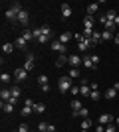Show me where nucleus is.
Here are the masks:
<instances>
[{"instance_id":"5701e85b","label":"nucleus","mask_w":119,"mask_h":132,"mask_svg":"<svg viewBox=\"0 0 119 132\" xmlns=\"http://www.w3.org/2000/svg\"><path fill=\"white\" fill-rule=\"evenodd\" d=\"M34 112H38V114L46 112V105H44V103H36V105H34Z\"/></svg>"},{"instance_id":"7ed1b4c3","label":"nucleus","mask_w":119,"mask_h":132,"mask_svg":"<svg viewBox=\"0 0 119 132\" xmlns=\"http://www.w3.org/2000/svg\"><path fill=\"white\" fill-rule=\"evenodd\" d=\"M68 63H69L72 69H79V65L83 63V57L78 55V53H74V55H69V57H68Z\"/></svg>"},{"instance_id":"473e14b6","label":"nucleus","mask_w":119,"mask_h":132,"mask_svg":"<svg viewBox=\"0 0 119 132\" xmlns=\"http://www.w3.org/2000/svg\"><path fill=\"white\" fill-rule=\"evenodd\" d=\"M105 16H107V20H109V22H113V20L119 16V14H115V10H107V14H105Z\"/></svg>"},{"instance_id":"79ce46f5","label":"nucleus","mask_w":119,"mask_h":132,"mask_svg":"<svg viewBox=\"0 0 119 132\" xmlns=\"http://www.w3.org/2000/svg\"><path fill=\"white\" fill-rule=\"evenodd\" d=\"M97 87H99L97 83H89V89H91V91H97Z\"/></svg>"},{"instance_id":"f8f14e48","label":"nucleus","mask_w":119,"mask_h":132,"mask_svg":"<svg viewBox=\"0 0 119 132\" xmlns=\"http://www.w3.org/2000/svg\"><path fill=\"white\" fill-rule=\"evenodd\" d=\"M72 38H74V34H72V32H64V34H60V38H58V42L66 45V44H68V42H69Z\"/></svg>"},{"instance_id":"c9c22d12","label":"nucleus","mask_w":119,"mask_h":132,"mask_svg":"<svg viewBox=\"0 0 119 132\" xmlns=\"http://www.w3.org/2000/svg\"><path fill=\"white\" fill-rule=\"evenodd\" d=\"M89 99L91 101H97V99H99V91H91V93H89Z\"/></svg>"},{"instance_id":"ddd939ff","label":"nucleus","mask_w":119,"mask_h":132,"mask_svg":"<svg viewBox=\"0 0 119 132\" xmlns=\"http://www.w3.org/2000/svg\"><path fill=\"white\" fill-rule=\"evenodd\" d=\"M14 45H16V47H18V50H26V47H28V42H26V39H24L22 38V36H20V38H16V39H14Z\"/></svg>"},{"instance_id":"58836bf2","label":"nucleus","mask_w":119,"mask_h":132,"mask_svg":"<svg viewBox=\"0 0 119 132\" xmlns=\"http://www.w3.org/2000/svg\"><path fill=\"white\" fill-rule=\"evenodd\" d=\"M69 93L74 95V97H75V95H79V87H78V85H74V87L69 89Z\"/></svg>"},{"instance_id":"c756f323","label":"nucleus","mask_w":119,"mask_h":132,"mask_svg":"<svg viewBox=\"0 0 119 132\" xmlns=\"http://www.w3.org/2000/svg\"><path fill=\"white\" fill-rule=\"evenodd\" d=\"M79 75H81V73H79V69H69V71H68V77H69V79H78Z\"/></svg>"},{"instance_id":"cd10ccee","label":"nucleus","mask_w":119,"mask_h":132,"mask_svg":"<svg viewBox=\"0 0 119 132\" xmlns=\"http://www.w3.org/2000/svg\"><path fill=\"white\" fill-rule=\"evenodd\" d=\"M32 112H34L32 106H22V110H20V114H22V116H30Z\"/></svg>"},{"instance_id":"a19ab883","label":"nucleus","mask_w":119,"mask_h":132,"mask_svg":"<svg viewBox=\"0 0 119 132\" xmlns=\"http://www.w3.org/2000/svg\"><path fill=\"white\" fill-rule=\"evenodd\" d=\"M18 132H28V124H20V128H18Z\"/></svg>"},{"instance_id":"b1692460","label":"nucleus","mask_w":119,"mask_h":132,"mask_svg":"<svg viewBox=\"0 0 119 132\" xmlns=\"http://www.w3.org/2000/svg\"><path fill=\"white\" fill-rule=\"evenodd\" d=\"M10 91H12V97L20 99V93H22V89L18 87V85H12V87H10Z\"/></svg>"},{"instance_id":"4468645a","label":"nucleus","mask_w":119,"mask_h":132,"mask_svg":"<svg viewBox=\"0 0 119 132\" xmlns=\"http://www.w3.org/2000/svg\"><path fill=\"white\" fill-rule=\"evenodd\" d=\"M72 116H81V118H87V116H89V110L85 109V106H81L79 110H72Z\"/></svg>"},{"instance_id":"72a5a7b5","label":"nucleus","mask_w":119,"mask_h":132,"mask_svg":"<svg viewBox=\"0 0 119 132\" xmlns=\"http://www.w3.org/2000/svg\"><path fill=\"white\" fill-rule=\"evenodd\" d=\"M38 132H48V122H40L38 124Z\"/></svg>"},{"instance_id":"aec40b11","label":"nucleus","mask_w":119,"mask_h":132,"mask_svg":"<svg viewBox=\"0 0 119 132\" xmlns=\"http://www.w3.org/2000/svg\"><path fill=\"white\" fill-rule=\"evenodd\" d=\"M117 93H119V91H115L113 87H111V89H107V91H105V99H107V101L115 99V97H117Z\"/></svg>"},{"instance_id":"4be33fe9","label":"nucleus","mask_w":119,"mask_h":132,"mask_svg":"<svg viewBox=\"0 0 119 132\" xmlns=\"http://www.w3.org/2000/svg\"><path fill=\"white\" fill-rule=\"evenodd\" d=\"M0 106H2V110H4L6 114H10L12 110H14V105H10V103H4V101H2V105H0Z\"/></svg>"},{"instance_id":"a18cd8bd","label":"nucleus","mask_w":119,"mask_h":132,"mask_svg":"<svg viewBox=\"0 0 119 132\" xmlns=\"http://www.w3.org/2000/svg\"><path fill=\"white\" fill-rule=\"evenodd\" d=\"M113 89H115V91H119V83H115V85H113Z\"/></svg>"},{"instance_id":"c03bdc74","label":"nucleus","mask_w":119,"mask_h":132,"mask_svg":"<svg viewBox=\"0 0 119 132\" xmlns=\"http://www.w3.org/2000/svg\"><path fill=\"white\" fill-rule=\"evenodd\" d=\"M113 42H115V44H117V45H119V32H117V34H115V38H113Z\"/></svg>"},{"instance_id":"dca6fc26","label":"nucleus","mask_w":119,"mask_h":132,"mask_svg":"<svg viewBox=\"0 0 119 132\" xmlns=\"http://www.w3.org/2000/svg\"><path fill=\"white\" fill-rule=\"evenodd\" d=\"M93 24H95L93 16H89V14H85V18H83V28H91V30H93Z\"/></svg>"},{"instance_id":"6e6552de","label":"nucleus","mask_w":119,"mask_h":132,"mask_svg":"<svg viewBox=\"0 0 119 132\" xmlns=\"http://www.w3.org/2000/svg\"><path fill=\"white\" fill-rule=\"evenodd\" d=\"M18 22L22 24V26H28V24H30V14H28V10H22L20 14H18Z\"/></svg>"},{"instance_id":"20e7f679","label":"nucleus","mask_w":119,"mask_h":132,"mask_svg":"<svg viewBox=\"0 0 119 132\" xmlns=\"http://www.w3.org/2000/svg\"><path fill=\"white\" fill-rule=\"evenodd\" d=\"M34 65H36V55L34 53H28V55H26V61H24V69H26V71H32V69H34Z\"/></svg>"},{"instance_id":"1a4fd4ad","label":"nucleus","mask_w":119,"mask_h":132,"mask_svg":"<svg viewBox=\"0 0 119 132\" xmlns=\"http://www.w3.org/2000/svg\"><path fill=\"white\" fill-rule=\"evenodd\" d=\"M91 47H93V44H91L89 39H83V42H79V44H78V50L83 51V53H85V51H89Z\"/></svg>"},{"instance_id":"37998d69","label":"nucleus","mask_w":119,"mask_h":132,"mask_svg":"<svg viewBox=\"0 0 119 132\" xmlns=\"http://www.w3.org/2000/svg\"><path fill=\"white\" fill-rule=\"evenodd\" d=\"M48 132H56V126H54V124H48Z\"/></svg>"},{"instance_id":"a211bd4d","label":"nucleus","mask_w":119,"mask_h":132,"mask_svg":"<svg viewBox=\"0 0 119 132\" xmlns=\"http://www.w3.org/2000/svg\"><path fill=\"white\" fill-rule=\"evenodd\" d=\"M83 67H85V69H95L93 61H91V55H85V57H83Z\"/></svg>"},{"instance_id":"9d476101","label":"nucleus","mask_w":119,"mask_h":132,"mask_svg":"<svg viewBox=\"0 0 119 132\" xmlns=\"http://www.w3.org/2000/svg\"><path fill=\"white\" fill-rule=\"evenodd\" d=\"M0 99L4 101V103H8V101L12 99V91L8 87H2V91H0Z\"/></svg>"},{"instance_id":"412c9836","label":"nucleus","mask_w":119,"mask_h":132,"mask_svg":"<svg viewBox=\"0 0 119 132\" xmlns=\"http://www.w3.org/2000/svg\"><path fill=\"white\" fill-rule=\"evenodd\" d=\"M97 8H99V4H97V2H91V4H87V14H89V16H93V14L97 12Z\"/></svg>"},{"instance_id":"0eeeda50","label":"nucleus","mask_w":119,"mask_h":132,"mask_svg":"<svg viewBox=\"0 0 119 132\" xmlns=\"http://www.w3.org/2000/svg\"><path fill=\"white\" fill-rule=\"evenodd\" d=\"M38 85L42 87V91H44V93H48V91H50V81H48V75H40V77H38Z\"/></svg>"},{"instance_id":"f03ea898","label":"nucleus","mask_w":119,"mask_h":132,"mask_svg":"<svg viewBox=\"0 0 119 132\" xmlns=\"http://www.w3.org/2000/svg\"><path fill=\"white\" fill-rule=\"evenodd\" d=\"M72 87H74V83H72V79H69L68 75H62V77L58 79V91L62 95H66Z\"/></svg>"},{"instance_id":"c85d7f7f","label":"nucleus","mask_w":119,"mask_h":132,"mask_svg":"<svg viewBox=\"0 0 119 132\" xmlns=\"http://www.w3.org/2000/svg\"><path fill=\"white\" fill-rule=\"evenodd\" d=\"M14 47H16L14 44H4V45H2V51H4V53H12Z\"/></svg>"},{"instance_id":"7c9ffc66","label":"nucleus","mask_w":119,"mask_h":132,"mask_svg":"<svg viewBox=\"0 0 119 132\" xmlns=\"http://www.w3.org/2000/svg\"><path fill=\"white\" fill-rule=\"evenodd\" d=\"M69 106H72V110H79V109H81V106H83V105H81V101L74 99V101H72V105H69Z\"/></svg>"},{"instance_id":"f3484780","label":"nucleus","mask_w":119,"mask_h":132,"mask_svg":"<svg viewBox=\"0 0 119 132\" xmlns=\"http://www.w3.org/2000/svg\"><path fill=\"white\" fill-rule=\"evenodd\" d=\"M89 42H91V44H93V45H97V44H101V42H103V38H101V34H99V32H93V36H91V38H89Z\"/></svg>"},{"instance_id":"f257e3e1","label":"nucleus","mask_w":119,"mask_h":132,"mask_svg":"<svg viewBox=\"0 0 119 132\" xmlns=\"http://www.w3.org/2000/svg\"><path fill=\"white\" fill-rule=\"evenodd\" d=\"M22 10H24L22 6L18 4V2H14V4L6 10V20H10V22H18V14H20Z\"/></svg>"},{"instance_id":"4c0bfd02","label":"nucleus","mask_w":119,"mask_h":132,"mask_svg":"<svg viewBox=\"0 0 119 132\" xmlns=\"http://www.w3.org/2000/svg\"><path fill=\"white\" fill-rule=\"evenodd\" d=\"M74 39H75V42H78V44H79V42H83V34H74Z\"/></svg>"},{"instance_id":"bb28decb","label":"nucleus","mask_w":119,"mask_h":132,"mask_svg":"<svg viewBox=\"0 0 119 132\" xmlns=\"http://www.w3.org/2000/svg\"><path fill=\"white\" fill-rule=\"evenodd\" d=\"M0 81L4 83V85H8V83L12 81V75L10 73H2V75H0Z\"/></svg>"},{"instance_id":"f704fd0d","label":"nucleus","mask_w":119,"mask_h":132,"mask_svg":"<svg viewBox=\"0 0 119 132\" xmlns=\"http://www.w3.org/2000/svg\"><path fill=\"white\" fill-rule=\"evenodd\" d=\"M105 132H117V126L111 122V124H107V126H105Z\"/></svg>"},{"instance_id":"423d86ee","label":"nucleus","mask_w":119,"mask_h":132,"mask_svg":"<svg viewBox=\"0 0 119 132\" xmlns=\"http://www.w3.org/2000/svg\"><path fill=\"white\" fill-rule=\"evenodd\" d=\"M52 50H54V51H58L60 55H66V53H68V45L60 44L58 39H52Z\"/></svg>"},{"instance_id":"39448f33","label":"nucleus","mask_w":119,"mask_h":132,"mask_svg":"<svg viewBox=\"0 0 119 132\" xmlns=\"http://www.w3.org/2000/svg\"><path fill=\"white\" fill-rule=\"evenodd\" d=\"M14 79H16L18 83H24L26 79H28V71H26L24 67H18V69H14Z\"/></svg>"},{"instance_id":"2f4dec72","label":"nucleus","mask_w":119,"mask_h":132,"mask_svg":"<svg viewBox=\"0 0 119 132\" xmlns=\"http://www.w3.org/2000/svg\"><path fill=\"white\" fill-rule=\"evenodd\" d=\"M91 128V120L89 118H83V120H81V130H89Z\"/></svg>"},{"instance_id":"9b49d317","label":"nucleus","mask_w":119,"mask_h":132,"mask_svg":"<svg viewBox=\"0 0 119 132\" xmlns=\"http://www.w3.org/2000/svg\"><path fill=\"white\" fill-rule=\"evenodd\" d=\"M111 122H113V116L105 112V114L99 116V122H97V124H103V126H107V124H111Z\"/></svg>"},{"instance_id":"393cba45","label":"nucleus","mask_w":119,"mask_h":132,"mask_svg":"<svg viewBox=\"0 0 119 132\" xmlns=\"http://www.w3.org/2000/svg\"><path fill=\"white\" fill-rule=\"evenodd\" d=\"M101 38H103V39H113V38H115V32H109V30H103V32H101Z\"/></svg>"},{"instance_id":"6ab92c4d","label":"nucleus","mask_w":119,"mask_h":132,"mask_svg":"<svg viewBox=\"0 0 119 132\" xmlns=\"http://www.w3.org/2000/svg\"><path fill=\"white\" fill-rule=\"evenodd\" d=\"M68 57H69V55H60V57L56 59V63H54V65H56V67H62V65H66V63H68Z\"/></svg>"},{"instance_id":"de8ad7c7","label":"nucleus","mask_w":119,"mask_h":132,"mask_svg":"<svg viewBox=\"0 0 119 132\" xmlns=\"http://www.w3.org/2000/svg\"><path fill=\"white\" fill-rule=\"evenodd\" d=\"M12 132H18V130H12Z\"/></svg>"},{"instance_id":"a878e982","label":"nucleus","mask_w":119,"mask_h":132,"mask_svg":"<svg viewBox=\"0 0 119 132\" xmlns=\"http://www.w3.org/2000/svg\"><path fill=\"white\" fill-rule=\"evenodd\" d=\"M22 38L26 39V42H30V39H34V32H32V30H24Z\"/></svg>"},{"instance_id":"e433bc0d","label":"nucleus","mask_w":119,"mask_h":132,"mask_svg":"<svg viewBox=\"0 0 119 132\" xmlns=\"http://www.w3.org/2000/svg\"><path fill=\"white\" fill-rule=\"evenodd\" d=\"M34 105H36L34 99H26V101H24V106H32V109H34Z\"/></svg>"},{"instance_id":"49530a36","label":"nucleus","mask_w":119,"mask_h":132,"mask_svg":"<svg viewBox=\"0 0 119 132\" xmlns=\"http://www.w3.org/2000/svg\"><path fill=\"white\" fill-rule=\"evenodd\" d=\"M115 126L119 128V116H117V118H115Z\"/></svg>"},{"instance_id":"ea45409f","label":"nucleus","mask_w":119,"mask_h":132,"mask_svg":"<svg viewBox=\"0 0 119 132\" xmlns=\"http://www.w3.org/2000/svg\"><path fill=\"white\" fill-rule=\"evenodd\" d=\"M91 61H93V65H95V69H97V63H99V55H91Z\"/></svg>"},{"instance_id":"2eb2a0df","label":"nucleus","mask_w":119,"mask_h":132,"mask_svg":"<svg viewBox=\"0 0 119 132\" xmlns=\"http://www.w3.org/2000/svg\"><path fill=\"white\" fill-rule=\"evenodd\" d=\"M72 14H74L72 6H69V4H62V18H64V20H66V18H69Z\"/></svg>"}]
</instances>
